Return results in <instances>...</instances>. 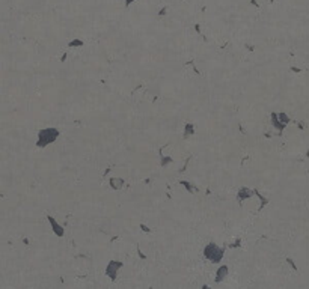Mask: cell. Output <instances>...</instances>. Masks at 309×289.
I'll return each mask as SVG.
<instances>
[{"instance_id": "1", "label": "cell", "mask_w": 309, "mask_h": 289, "mask_svg": "<svg viewBox=\"0 0 309 289\" xmlns=\"http://www.w3.org/2000/svg\"><path fill=\"white\" fill-rule=\"evenodd\" d=\"M60 136V131L56 128V126H47L38 131V136H36V146L38 148H45L51 143H54Z\"/></svg>"}, {"instance_id": "2", "label": "cell", "mask_w": 309, "mask_h": 289, "mask_svg": "<svg viewBox=\"0 0 309 289\" xmlns=\"http://www.w3.org/2000/svg\"><path fill=\"white\" fill-rule=\"evenodd\" d=\"M223 256H225V248L220 247V246H217L216 243H208V244L204 247V257H205L208 262L214 264V265L220 264Z\"/></svg>"}, {"instance_id": "3", "label": "cell", "mask_w": 309, "mask_h": 289, "mask_svg": "<svg viewBox=\"0 0 309 289\" xmlns=\"http://www.w3.org/2000/svg\"><path fill=\"white\" fill-rule=\"evenodd\" d=\"M122 267H124V264H122L121 260L110 259V260H109V264H107V267H106V276H107V277H110V280H112V282H115V280H116V277H118V271H119Z\"/></svg>"}, {"instance_id": "4", "label": "cell", "mask_w": 309, "mask_h": 289, "mask_svg": "<svg viewBox=\"0 0 309 289\" xmlns=\"http://www.w3.org/2000/svg\"><path fill=\"white\" fill-rule=\"evenodd\" d=\"M253 196H255V190L247 188V187H241V188L238 190V193H237V200L241 203V202H244V200H249V199L253 197Z\"/></svg>"}, {"instance_id": "5", "label": "cell", "mask_w": 309, "mask_h": 289, "mask_svg": "<svg viewBox=\"0 0 309 289\" xmlns=\"http://www.w3.org/2000/svg\"><path fill=\"white\" fill-rule=\"evenodd\" d=\"M47 221L50 223V226H51V229H53V232H54V235L56 237H63L65 235V230H63V227L54 220V217H51V215H47Z\"/></svg>"}, {"instance_id": "6", "label": "cell", "mask_w": 309, "mask_h": 289, "mask_svg": "<svg viewBox=\"0 0 309 289\" xmlns=\"http://www.w3.org/2000/svg\"><path fill=\"white\" fill-rule=\"evenodd\" d=\"M270 119H271V124H273V126L277 129V134H282L287 125H285L282 121H280V119H279V116H277V113H276V112H271V113H270Z\"/></svg>"}, {"instance_id": "7", "label": "cell", "mask_w": 309, "mask_h": 289, "mask_svg": "<svg viewBox=\"0 0 309 289\" xmlns=\"http://www.w3.org/2000/svg\"><path fill=\"white\" fill-rule=\"evenodd\" d=\"M228 274H229V268H228V265H220V267H217L214 282H216V283H222V282L228 277Z\"/></svg>"}, {"instance_id": "8", "label": "cell", "mask_w": 309, "mask_h": 289, "mask_svg": "<svg viewBox=\"0 0 309 289\" xmlns=\"http://www.w3.org/2000/svg\"><path fill=\"white\" fill-rule=\"evenodd\" d=\"M124 179L122 178H110L109 179V185H110V188L112 190H115V191H118V190H121L122 187H124Z\"/></svg>"}, {"instance_id": "9", "label": "cell", "mask_w": 309, "mask_h": 289, "mask_svg": "<svg viewBox=\"0 0 309 289\" xmlns=\"http://www.w3.org/2000/svg\"><path fill=\"white\" fill-rule=\"evenodd\" d=\"M195 125L192 124V122H187V124L184 125V136L185 137H188V136H193L195 134Z\"/></svg>"}, {"instance_id": "10", "label": "cell", "mask_w": 309, "mask_h": 289, "mask_svg": "<svg viewBox=\"0 0 309 289\" xmlns=\"http://www.w3.org/2000/svg\"><path fill=\"white\" fill-rule=\"evenodd\" d=\"M83 45H85V41H82V39H73L68 44V47H73V48H80Z\"/></svg>"}, {"instance_id": "11", "label": "cell", "mask_w": 309, "mask_h": 289, "mask_svg": "<svg viewBox=\"0 0 309 289\" xmlns=\"http://www.w3.org/2000/svg\"><path fill=\"white\" fill-rule=\"evenodd\" d=\"M179 184H181V185H182V187H184V188H185L188 193H193V191L196 190V188H195V187H193L190 182H187V181H179Z\"/></svg>"}, {"instance_id": "12", "label": "cell", "mask_w": 309, "mask_h": 289, "mask_svg": "<svg viewBox=\"0 0 309 289\" xmlns=\"http://www.w3.org/2000/svg\"><path fill=\"white\" fill-rule=\"evenodd\" d=\"M277 116H279V119L284 122L285 125L290 124V116L287 115V113H284V112H280V113H277Z\"/></svg>"}, {"instance_id": "13", "label": "cell", "mask_w": 309, "mask_h": 289, "mask_svg": "<svg viewBox=\"0 0 309 289\" xmlns=\"http://www.w3.org/2000/svg\"><path fill=\"white\" fill-rule=\"evenodd\" d=\"M160 158H161V160H160V166H161V167H166L169 163H172V158H171V157H165V155H161Z\"/></svg>"}, {"instance_id": "14", "label": "cell", "mask_w": 309, "mask_h": 289, "mask_svg": "<svg viewBox=\"0 0 309 289\" xmlns=\"http://www.w3.org/2000/svg\"><path fill=\"white\" fill-rule=\"evenodd\" d=\"M240 246H241V240H237V243L229 244V248H235V247H240Z\"/></svg>"}, {"instance_id": "15", "label": "cell", "mask_w": 309, "mask_h": 289, "mask_svg": "<svg viewBox=\"0 0 309 289\" xmlns=\"http://www.w3.org/2000/svg\"><path fill=\"white\" fill-rule=\"evenodd\" d=\"M140 229H142L143 232H151V229H149L148 226H145V224H140Z\"/></svg>"}, {"instance_id": "16", "label": "cell", "mask_w": 309, "mask_h": 289, "mask_svg": "<svg viewBox=\"0 0 309 289\" xmlns=\"http://www.w3.org/2000/svg\"><path fill=\"white\" fill-rule=\"evenodd\" d=\"M287 262H288V264H290V265H291L294 270H297V268H296V265H294V262H293V259H290V257H288V259H287Z\"/></svg>"}, {"instance_id": "17", "label": "cell", "mask_w": 309, "mask_h": 289, "mask_svg": "<svg viewBox=\"0 0 309 289\" xmlns=\"http://www.w3.org/2000/svg\"><path fill=\"white\" fill-rule=\"evenodd\" d=\"M136 0H125V8H130V5L131 3H134Z\"/></svg>"}, {"instance_id": "18", "label": "cell", "mask_w": 309, "mask_h": 289, "mask_svg": "<svg viewBox=\"0 0 309 289\" xmlns=\"http://www.w3.org/2000/svg\"><path fill=\"white\" fill-rule=\"evenodd\" d=\"M166 9H168V8H163V9L160 11V15H165V14H166Z\"/></svg>"}]
</instances>
